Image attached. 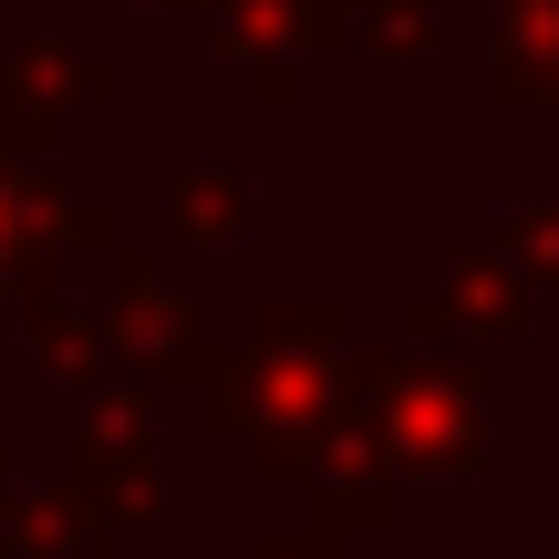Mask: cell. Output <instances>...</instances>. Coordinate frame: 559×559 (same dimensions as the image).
<instances>
[{
  "label": "cell",
  "mask_w": 559,
  "mask_h": 559,
  "mask_svg": "<svg viewBox=\"0 0 559 559\" xmlns=\"http://www.w3.org/2000/svg\"><path fill=\"white\" fill-rule=\"evenodd\" d=\"M353 415L373 425L394 477L477 487L487 466H498L487 456V445H498V383H487L477 353H404V342L353 353Z\"/></svg>",
  "instance_id": "3957f363"
},
{
  "label": "cell",
  "mask_w": 559,
  "mask_h": 559,
  "mask_svg": "<svg viewBox=\"0 0 559 559\" xmlns=\"http://www.w3.org/2000/svg\"><path fill=\"white\" fill-rule=\"evenodd\" d=\"M270 487H300V508H311V528H342V539H362V528H394V508H404V477L383 466V445H373V425L342 404L332 425H321L311 445H300L290 466H280Z\"/></svg>",
  "instance_id": "52a82bcc"
},
{
  "label": "cell",
  "mask_w": 559,
  "mask_h": 559,
  "mask_svg": "<svg viewBox=\"0 0 559 559\" xmlns=\"http://www.w3.org/2000/svg\"><path fill=\"white\" fill-rule=\"evenodd\" d=\"M62 498L83 519L124 528H156L166 508V445H156V404L145 394H83L73 415V456H62Z\"/></svg>",
  "instance_id": "5b68a950"
},
{
  "label": "cell",
  "mask_w": 559,
  "mask_h": 559,
  "mask_svg": "<svg viewBox=\"0 0 559 559\" xmlns=\"http://www.w3.org/2000/svg\"><path fill=\"white\" fill-rule=\"evenodd\" d=\"M0 321H11V280H0Z\"/></svg>",
  "instance_id": "2e32d148"
},
{
  "label": "cell",
  "mask_w": 559,
  "mask_h": 559,
  "mask_svg": "<svg viewBox=\"0 0 559 559\" xmlns=\"http://www.w3.org/2000/svg\"><path fill=\"white\" fill-rule=\"evenodd\" d=\"M487 94L508 115H559V0H498V21H487Z\"/></svg>",
  "instance_id": "9c48e42d"
},
{
  "label": "cell",
  "mask_w": 559,
  "mask_h": 559,
  "mask_svg": "<svg viewBox=\"0 0 559 559\" xmlns=\"http://www.w3.org/2000/svg\"><path fill=\"white\" fill-rule=\"evenodd\" d=\"M156 11H207V0H156Z\"/></svg>",
  "instance_id": "9a60e30c"
},
{
  "label": "cell",
  "mask_w": 559,
  "mask_h": 559,
  "mask_svg": "<svg viewBox=\"0 0 559 559\" xmlns=\"http://www.w3.org/2000/svg\"><path fill=\"white\" fill-rule=\"evenodd\" d=\"M166 239L177 249H228L249 239V156H177L166 166Z\"/></svg>",
  "instance_id": "30bf717a"
},
{
  "label": "cell",
  "mask_w": 559,
  "mask_h": 559,
  "mask_svg": "<svg viewBox=\"0 0 559 559\" xmlns=\"http://www.w3.org/2000/svg\"><path fill=\"white\" fill-rule=\"evenodd\" d=\"M94 104H115V62L83 52V41H62L52 21L0 52V115H11V124H52V135H62V124L94 115Z\"/></svg>",
  "instance_id": "ba28073f"
},
{
  "label": "cell",
  "mask_w": 559,
  "mask_h": 559,
  "mask_svg": "<svg viewBox=\"0 0 559 559\" xmlns=\"http://www.w3.org/2000/svg\"><path fill=\"white\" fill-rule=\"evenodd\" d=\"M11 321L21 353H32V383H73V394H145L207 373V311L187 290H166L156 249H104L94 280L83 260H41L11 280Z\"/></svg>",
  "instance_id": "6da1fadb"
},
{
  "label": "cell",
  "mask_w": 559,
  "mask_h": 559,
  "mask_svg": "<svg viewBox=\"0 0 559 559\" xmlns=\"http://www.w3.org/2000/svg\"><path fill=\"white\" fill-rule=\"evenodd\" d=\"M487 249H498V260L528 280V290H559V198H528V207H508V218L487 228Z\"/></svg>",
  "instance_id": "4fadbf2b"
},
{
  "label": "cell",
  "mask_w": 559,
  "mask_h": 559,
  "mask_svg": "<svg viewBox=\"0 0 559 559\" xmlns=\"http://www.w3.org/2000/svg\"><path fill=\"white\" fill-rule=\"evenodd\" d=\"M0 559H115V528L83 519L73 498H11L0 508Z\"/></svg>",
  "instance_id": "8fae6325"
},
{
  "label": "cell",
  "mask_w": 559,
  "mask_h": 559,
  "mask_svg": "<svg viewBox=\"0 0 559 559\" xmlns=\"http://www.w3.org/2000/svg\"><path fill=\"white\" fill-rule=\"evenodd\" d=\"M342 404H353V300L342 290L260 300V311H249V342L239 353H207V373H198L207 436L249 445L260 477H280Z\"/></svg>",
  "instance_id": "7a4b0ae2"
},
{
  "label": "cell",
  "mask_w": 559,
  "mask_h": 559,
  "mask_svg": "<svg viewBox=\"0 0 559 559\" xmlns=\"http://www.w3.org/2000/svg\"><path fill=\"white\" fill-rule=\"evenodd\" d=\"M353 11L362 0H207V52L249 83L260 104H300L321 52H353Z\"/></svg>",
  "instance_id": "8992f818"
},
{
  "label": "cell",
  "mask_w": 559,
  "mask_h": 559,
  "mask_svg": "<svg viewBox=\"0 0 559 559\" xmlns=\"http://www.w3.org/2000/svg\"><path fill=\"white\" fill-rule=\"evenodd\" d=\"M249 559H353V539H342V528H260V539H249Z\"/></svg>",
  "instance_id": "5bb4252c"
},
{
  "label": "cell",
  "mask_w": 559,
  "mask_h": 559,
  "mask_svg": "<svg viewBox=\"0 0 559 559\" xmlns=\"http://www.w3.org/2000/svg\"><path fill=\"white\" fill-rule=\"evenodd\" d=\"M528 332H539V290H528L487 239H456L445 270H436V290H415L394 311L404 353H477L487 362V353H519Z\"/></svg>",
  "instance_id": "277c9868"
},
{
  "label": "cell",
  "mask_w": 559,
  "mask_h": 559,
  "mask_svg": "<svg viewBox=\"0 0 559 559\" xmlns=\"http://www.w3.org/2000/svg\"><path fill=\"white\" fill-rule=\"evenodd\" d=\"M436 41H445V0H362L353 11V52H373V62H415Z\"/></svg>",
  "instance_id": "7c38bea8"
}]
</instances>
